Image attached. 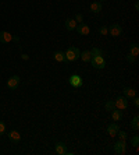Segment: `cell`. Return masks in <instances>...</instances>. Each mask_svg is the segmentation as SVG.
<instances>
[{
  "label": "cell",
  "mask_w": 139,
  "mask_h": 155,
  "mask_svg": "<svg viewBox=\"0 0 139 155\" xmlns=\"http://www.w3.org/2000/svg\"><path fill=\"white\" fill-rule=\"evenodd\" d=\"M79 49L78 48H75V46H70L65 51L64 56H65V61H75V60H78L79 59Z\"/></svg>",
  "instance_id": "obj_1"
},
{
  "label": "cell",
  "mask_w": 139,
  "mask_h": 155,
  "mask_svg": "<svg viewBox=\"0 0 139 155\" xmlns=\"http://www.w3.org/2000/svg\"><path fill=\"white\" fill-rule=\"evenodd\" d=\"M90 63H92V66L95 69H99V70L106 67V60H104L103 56H93V58L90 59Z\"/></svg>",
  "instance_id": "obj_2"
},
{
  "label": "cell",
  "mask_w": 139,
  "mask_h": 155,
  "mask_svg": "<svg viewBox=\"0 0 139 155\" xmlns=\"http://www.w3.org/2000/svg\"><path fill=\"white\" fill-rule=\"evenodd\" d=\"M128 98L125 97H118L117 99L114 101V105H115V109H120V110H125V109L128 108V101H127Z\"/></svg>",
  "instance_id": "obj_3"
},
{
  "label": "cell",
  "mask_w": 139,
  "mask_h": 155,
  "mask_svg": "<svg viewBox=\"0 0 139 155\" xmlns=\"http://www.w3.org/2000/svg\"><path fill=\"white\" fill-rule=\"evenodd\" d=\"M82 78L81 76H78V74H74V76L70 77V85L72 87V88H81L82 87Z\"/></svg>",
  "instance_id": "obj_4"
},
{
  "label": "cell",
  "mask_w": 139,
  "mask_h": 155,
  "mask_svg": "<svg viewBox=\"0 0 139 155\" xmlns=\"http://www.w3.org/2000/svg\"><path fill=\"white\" fill-rule=\"evenodd\" d=\"M109 32L111 36H120L122 32V27L120 24H111L110 28H109Z\"/></svg>",
  "instance_id": "obj_5"
},
{
  "label": "cell",
  "mask_w": 139,
  "mask_h": 155,
  "mask_svg": "<svg viewBox=\"0 0 139 155\" xmlns=\"http://www.w3.org/2000/svg\"><path fill=\"white\" fill-rule=\"evenodd\" d=\"M127 145H125L124 141H117L114 144V154H120V155H124L127 152Z\"/></svg>",
  "instance_id": "obj_6"
},
{
  "label": "cell",
  "mask_w": 139,
  "mask_h": 155,
  "mask_svg": "<svg viewBox=\"0 0 139 155\" xmlns=\"http://www.w3.org/2000/svg\"><path fill=\"white\" fill-rule=\"evenodd\" d=\"M18 85H20V77L18 76H13V77L8 78L7 87L10 88V90H15V88H18Z\"/></svg>",
  "instance_id": "obj_7"
},
{
  "label": "cell",
  "mask_w": 139,
  "mask_h": 155,
  "mask_svg": "<svg viewBox=\"0 0 139 155\" xmlns=\"http://www.w3.org/2000/svg\"><path fill=\"white\" fill-rule=\"evenodd\" d=\"M54 151H56V154L58 155H65L67 154V145L64 144V143H56V145H54Z\"/></svg>",
  "instance_id": "obj_8"
},
{
  "label": "cell",
  "mask_w": 139,
  "mask_h": 155,
  "mask_svg": "<svg viewBox=\"0 0 139 155\" xmlns=\"http://www.w3.org/2000/svg\"><path fill=\"white\" fill-rule=\"evenodd\" d=\"M118 130H120V127H118L117 123H111V124H109V127H107V134H109L110 137H115L118 133Z\"/></svg>",
  "instance_id": "obj_9"
},
{
  "label": "cell",
  "mask_w": 139,
  "mask_h": 155,
  "mask_svg": "<svg viewBox=\"0 0 139 155\" xmlns=\"http://www.w3.org/2000/svg\"><path fill=\"white\" fill-rule=\"evenodd\" d=\"M77 32L79 34V35H89V32H90V28L88 25H86V24H78V25H77Z\"/></svg>",
  "instance_id": "obj_10"
},
{
  "label": "cell",
  "mask_w": 139,
  "mask_h": 155,
  "mask_svg": "<svg viewBox=\"0 0 139 155\" xmlns=\"http://www.w3.org/2000/svg\"><path fill=\"white\" fill-rule=\"evenodd\" d=\"M11 41H13V34L6 32V31L0 32V42L2 43H10Z\"/></svg>",
  "instance_id": "obj_11"
},
{
  "label": "cell",
  "mask_w": 139,
  "mask_h": 155,
  "mask_svg": "<svg viewBox=\"0 0 139 155\" xmlns=\"http://www.w3.org/2000/svg\"><path fill=\"white\" fill-rule=\"evenodd\" d=\"M8 138H10L13 143H20V140H21V134L18 133L17 130H11V131H8Z\"/></svg>",
  "instance_id": "obj_12"
},
{
  "label": "cell",
  "mask_w": 139,
  "mask_h": 155,
  "mask_svg": "<svg viewBox=\"0 0 139 155\" xmlns=\"http://www.w3.org/2000/svg\"><path fill=\"white\" fill-rule=\"evenodd\" d=\"M122 92H124V97L129 98V99H132L134 97H136V90H134V88H131V87H125L124 90H122Z\"/></svg>",
  "instance_id": "obj_13"
},
{
  "label": "cell",
  "mask_w": 139,
  "mask_h": 155,
  "mask_svg": "<svg viewBox=\"0 0 139 155\" xmlns=\"http://www.w3.org/2000/svg\"><path fill=\"white\" fill-rule=\"evenodd\" d=\"M64 25H65V28H67L68 31H74V29L77 28V25H78V22L75 21L74 18H68V20H65Z\"/></svg>",
  "instance_id": "obj_14"
},
{
  "label": "cell",
  "mask_w": 139,
  "mask_h": 155,
  "mask_svg": "<svg viewBox=\"0 0 139 155\" xmlns=\"http://www.w3.org/2000/svg\"><path fill=\"white\" fill-rule=\"evenodd\" d=\"M111 119H113V122H120V120L122 119V112L120 109L111 110Z\"/></svg>",
  "instance_id": "obj_15"
},
{
  "label": "cell",
  "mask_w": 139,
  "mask_h": 155,
  "mask_svg": "<svg viewBox=\"0 0 139 155\" xmlns=\"http://www.w3.org/2000/svg\"><path fill=\"white\" fill-rule=\"evenodd\" d=\"M79 59H81L82 61H90V59H92V53H90V51H84L82 53H79Z\"/></svg>",
  "instance_id": "obj_16"
},
{
  "label": "cell",
  "mask_w": 139,
  "mask_h": 155,
  "mask_svg": "<svg viewBox=\"0 0 139 155\" xmlns=\"http://www.w3.org/2000/svg\"><path fill=\"white\" fill-rule=\"evenodd\" d=\"M89 8L92 13H95V14H96V13H100V11H102V3H100V2H93V3L90 4Z\"/></svg>",
  "instance_id": "obj_17"
},
{
  "label": "cell",
  "mask_w": 139,
  "mask_h": 155,
  "mask_svg": "<svg viewBox=\"0 0 139 155\" xmlns=\"http://www.w3.org/2000/svg\"><path fill=\"white\" fill-rule=\"evenodd\" d=\"M129 54H132L134 58H136L139 54V46H138V43H131L129 45Z\"/></svg>",
  "instance_id": "obj_18"
},
{
  "label": "cell",
  "mask_w": 139,
  "mask_h": 155,
  "mask_svg": "<svg viewBox=\"0 0 139 155\" xmlns=\"http://www.w3.org/2000/svg\"><path fill=\"white\" fill-rule=\"evenodd\" d=\"M53 58H54V60L58 61V63H61V61H65V56H64V53H63V52H56Z\"/></svg>",
  "instance_id": "obj_19"
},
{
  "label": "cell",
  "mask_w": 139,
  "mask_h": 155,
  "mask_svg": "<svg viewBox=\"0 0 139 155\" xmlns=\"http://www.w3.org/2000/svg\"><path fill=\"white\" fill-rule=\"evenodd\" d=\"M131 127H132V130H135V131H138V129H139V116H138V115H135V117L132 119Z\"/></svg>",
  "instance_id": "obj_20"
},
{
  "label": "cell",
  "mask_w": 139,
  "mask_h": 155,
  "mask_svg": "<svg viewBox=\"0 0 139 155\" xmlns=\"http://www.w3.org/2000/svg\"><path fill=\"white\" fill-rule=\"evenodd\" d=\"M104 109H106L107 112H111V110H114V109H115L114 101H107L106 105H104Z\"/></svg>",
  "instance_id": "obj_21"
},
{
  "label": "cell",
  "mask_w": 139,
  "mask_h": 155,
  "mask_svg": "<svg viewBox=\"0 0 139 155\" xmlns=\"http://www.w3.org/2000/svg\"><path fill=\"white\" fill-rule=\"evenodd\" d=\"M90 53H92V58L93 56H103V52L100 51L99 48H93V49H90Z\"/></svg>",
  "instance_id": "obj_22"
},
{
  "label": "cell",
  "mask_w": 139,
  "mask_h": 155,
  "mask_svg": "<svg viewBox=\"0 0 139 155\" xmlns=\"http://www.w3.org/2000/svg\"><path fill=\"white\" fill-rule=\"evenodd\" d=\"M117 136L118 137H120V141H127V138H128V134L125 133V131H120V130H118V133H117Z\"/></svg>",
  "instance_id": "obj_23"
},
{
  "label": "cell",
  "mask_w": 139,
  "mask_h": 155,
  "mask_svg": "<svg viewBox=\"0 0 139 155\" xmlns=\"http://www.w3.org/2000/svg\"><path fill=\"white\" fill-rule=\"evenodd\" d=\"M99 34H100V35H109V27L102 25L99 28Z\"/></svg>",
  "instance_id": "obj_24"
},
{
  "label": "cell",
  "mask_w": 139,
  "mask_h": 155,
  "mask_svg": "<svg viewBox=\"0 0 139 155\" xmlns=\"http://www.w3.org/2000/svg\"><path fill=\"white\" fill-rule=\"evenodd\" d=\"M131 144L134 145L135 148H138V145H139V137H138V136H135V137H132Z\"/></svg>",
  "instance_id": "obj_25"
},
{
  "label": "cell",
  "mask_w": 139,
  "mask_h": 155,
  "mask_svg": "<svg viewBox=\"0 0 139 155\" xmlns=\"http://www.w3.org/2000/svg\"><path fill=\"white\" fill-rule=\"evenodd\" d=\"M4 131H6V124H4V122L0 120V137L4 134Z\"/></svg>",
  "instance_id": "obj_26"
},
{
  "label": "cell",
  "mask_w": 139,
  "mask_h": 155,
  "mask_svg": "<svg viewBox=\"0 0 139 155\" xmlns=\"http://www.w3.org/2000/svg\"><path fill=\"white\" fill-rule=\"evenodd\" d=\"M74 20H75V21H77V22H78V24H81V22L84 21V15H82L81 13H79V14H77V15H75V18H74Z\"/></svg>",
  "instance_id": "obj_27"
},
{
  "label": "cell",
  "mask_w": 139,
  "mask_h": 155,
  "mask_svg": "<svg viewBox=\"0 0 139 155\" xmlns=\"http://www.w3.org/2000/svg\"><path fill=\"white\" fill-rule=\"evenodd\" d=\"M135 60H136V58H134V56H132V54H127V61H128V63H135Z\"/></svg>",
  "instance_id": "obj_28"
},
{
  "label": "cell",
  "mask_w": 139,
  "mask_h": 155,
  "mask_svg": "<svg viewBox=\"0 0 139 155\" xmlns=\"http://www.w3.org/2000/svg\"><path fill=\"white\" fill-rule=\"evenodd\" d=\"M132 101H134V105L138 108V106H139V98L138 97H134V98H132Z\"/></svg>",
  "instance_id": "obj_29"
},
{
  "label": "cell",
  "mask_w": 139,
  "mask_h": 155,
  "mask_svg": "<svg viewBox=\"0 0 139 155\" xmlns=\"http://www.w3.org/2000/svg\"><path fill=\"white\" fill-rule=\"evenodd\" d=\"M21 58H22V60H28V54L22 53V54H21Z\"/></svg>",
  "instance_id": "obj_30"
},
{
  "label": "cell",
  "mask_w": 139,
  "mask_h": 155,
  "mask_svg": "<svg viewBox=\"0 0 139 155\" xmlns=\"http://www.w3.org/2000/svg\"><path fill=\"white\" fill-rule=\"evenodd\" d=\"M135 10H136V11L139 10V3H138V2H135Z\"/></svg>",
  "instance_id": "obj_31"
},
{
  "label": "cell",
  "mask_w": 139,
  "mask_h": 155,
  "mask_svg": "<svg viewBox=\"0 0 139 155\" xmlns=\"http://www.w3.org/2000/svg\"><path fill=\"white\" fill-rule=\"evenodd\" d=\"M100 2H106V0H100Z\"/></svg>",
  "instance_id": "obj_32"
}]
</instances>
